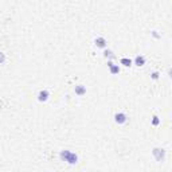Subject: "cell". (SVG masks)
<instances>
[{"instance_id":"6da1fadb","label":"cell","mask_w":172,"mask_h":172,"mask_svg":"<svg viewBox=\"0 0 172 172\" xmlns=\"http://www.w3.org/2000/svg\"><path fill=\"white\" fill-rule=\"evenodd\" d=\"M59 157H61L62 162L70 164V166H75V164L78 163V160H79L78 155L74 153V152H71V151H69V149H63V151H61L59 152Z\"/></svg>"},{"instance_id":"9c48e42d","label":"cell","mask_w":172,"mask_h":172,"mask_svg":"<svg viewBox=\"0 0 172 172\" xmlns=\"http://www.w3.org/2000/svg\"><path fill=\"white\" fill-rule=\"evenodd\" d=\"M120 65H122L124 67H130L132 65H133V61L130 59V58H126V57H124L120 59Z\"/></svg>"},{"instance_id":"3957f363","label":"cell","mask_w":172,"mask_h":172,"mask_svg":"<svg viewBox=\"0 0 172 172\" xmlns=\"http://www.w3.org/2000/svg\"><path fill=\"white\" fill-rule=\"evenodd\" d=\"M128 121V116L124 112H117L114 114V122L118 124V125H124Z\"/></svg>"},{"instance_id":"5bb4252c","label":"cell","mask_w":172,"mask_h":172,"mask_svg":"<svg viewBox=\"0 0 172 172\" xmlns=\"http://www.w3.org/2000/svg\"><path fill=\"white\" fill-rule=\"evenodd\" d=\"M0 57H2V58H0V63H4V62H6V54L4 53H2V54H0Z\"/></svg>"},{"instance_id":"9a60e30c","label":"cell","mask_w":172,"mask_h":172,"mask_svg":"<svg viewBox=\"0 0 172 172\" xmlns=\"http://www.w3.org/2000/svg\"><path fill=\"white\" fill-rule=\"evenodd\" d=\"M168 75H170V78H172V67L168 70Z\"/></svg>"},{"instance_id":"4fadbf2b","label":"cell","mask_w":172,"mask_h":172,"mask_svg":"<svg viewBox=\"0 0 172 172\" xmlns=\"http://www.w3.org/2000/svg\"><path fill=\"white\" fill-rule=\"evenodd\" d=\"M151 34H152V36H153V38H156V39L162 38V35H160V34H157V31H156V30H153V31L151 32Z\"/></svg>"},{"instance_id":"8992f818","label":"cell","mask_w":172,"mask_h":172,"mask_svg":"<svg viewBox=\"0 0 172 172\" xmlns=\"http://www.w3.org/2000/svg\"><path fill=\"white\" fill-rule=\"evenodd\" d=\"M108 67H109V71H110L112 75H116L120 73V66L113 63V61H108Z\"/></svg>"},{"instance_id":"30bf717a","label":"cell","mask_w":172,"mask_h":172,"mask_svg":"<svg viewBox=\"0 0 172 172\" xmlns=\"http://www.w3.org/2000/svg\"><path fill=\"white\" fill-rule=\"evenodd\" d=\"M104 57L106 58L108 61H113L116 58V55H114V53H113L112 50H109V49H106V50H104Z\"/></svg>"},{"instance_id":"52a82bcc","label":"cell","mask_w":172,"mask_h":172,"mask_svg":"<svg viewBox=\"0 0 172 172\" xmlns=\"http://www.w3.org/2000/svg\"><path fill=\"white\" fill-rule=\"evenodd\" d=\"M145 62H147V59H145L144 55H141V54H138V55L134 57L133 59V65H136L137 67H141V66L145 65Z\"/></svg>"},{"instance_id":"7a4b0ae2","label":"cell","mask_w":172,"mask_h":172,"mask_svg":"<svg viewBox=\"0 0 172 172\" xmlns=\"http://www.w3.org/2000/svg\"><path fill=\"white\" fill-rule=\"evenodd\" d=\"M152 155H153V157H155V160H156V162L163 163L164 160H166L167 152H166V149H164V148H153Z\"/></svg>"},{"instance_id":"277c9868","label":"cell","mask_w":172,"mask_h":172,"mask_svg":"<svg viewBox=\"0 0 172 172\" xmlns=\"http://www.w3.org/2000/svg\"><path fill=\"white\" fill-rule=\"evenodd\" d=\"M94 45H96L98 49H104L106 50V46H108V42L106 39L104 38V36H97L96 39H94Z\"/></svg>"},{"instance_id":"8fae6325","label":"cell","mask_w":172,"mask_h":172,"mask_svg":"<svg viewBox=\"0 0 172 172\" xmlns=\"http://www.w3.org/2000/svg\"><path fill=\"white\" fill-rule=\"evenodd\" d=\"M152 125L153 126H159L160 125V118H159V116H153L152 117Z\"/></svg>"},{"instance_id":"ba28073f","label":"cell","mask_w":172,"mask_h":172,"mask_svg":"<svg viewBox=\"0 0 172 172\" xmlns=\"http://www.w3.org/2000/svg\"><path fill=\"white\" fill-rule=\"evenodd\" d=\"M74 91H75V94L78 97H82V96H85L86 94V86H83V85H77L74 87Z\"/></svg>"},{"instance_id":"7c38bea8","label":"cell","mask_w":172,"mask_h":172,"mask_svg":"<svg viewBox=\"0 0 172 172\" xmlns=\"http://www.w3.org/2000/svg\"><path fill=\"white\" fill-rule=\"evenodd\" d=\"M159 77H160V73H159V71H153V73H151V78L155 79V81H156V79H159Z\"/></svg>"},{"instance_id":"5b68a950","label":"cell","mask_w":172,"mask_h":172,"mask_svg":"<svg viewBox=\"0 0 172 172\" xmlns=\"http://www.w3.org/2000/svg\"><path fill=\"white\" fill-rule=\"evenodd\" d=\"M49 98H50V91L49 90L47 89L39 90V93H38V101L39 102H46Z\"/></svg>"}]
</instances>
